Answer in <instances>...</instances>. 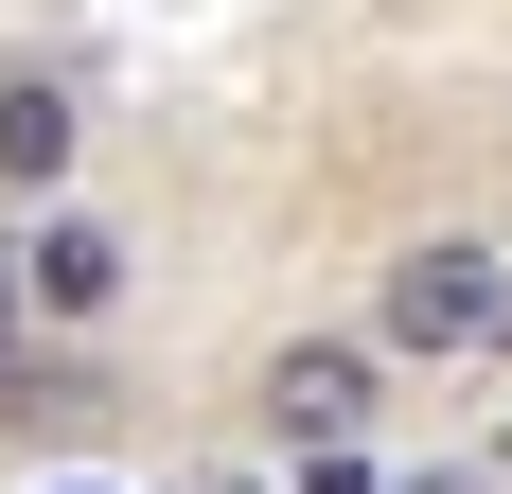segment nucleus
<instances>
[{"label": "nucleus", "mask_w": 512, "mask_h": 494, "mask_svg": "<svg viewBox=\"0 0 512 494\" xmlns=\"http://www.w3.org/2000/svg\"><path fill=\"white\" fill-rule=\"evenodd\" d=\"M371 318H389V353H495V336H512V247L424 230L407 265L371 283Z\"/></svg>", "instance_id": "f257e3e1"}, {"label": "nucleus", "mask_w": 512, "mask_h": 494, "mask_svg": "<svg viewBox=\"0 0 512 494\" xmlns=\"http://www.w3.org/2000/svg\"><path fill=\"white\" fill-rule=\"evenodd\" d=\"M71 142H89V106L53 89V71H0V195H53Z\"/></svg>", "instance_id": "20e7f679"}, {"label": "nucleus", "mask_w": 512, "mask_h": 494, "mask_svg": "<svg viewBox=\"0 0 512 494\" xmlns=\"http://www.w3.org/2000/svg\"><path fill=\"white\" fill-rule=\"evenodd\" d=\"M106 300H124V230H89V212H36V230H18V318L89 336Z\"/></svg>", "instance_id": "7ed1b4c3"}, {"label": "nucleus", "mask_w": 512, "mask_h": 494, "mask_svg": "<svg viewBox=\"0 0 512 494\" xmlns=\"http://www.w3.org/2000/svg\"><path fill=\"white\" fill-rule=\"evenodd\" d=\"M354 424H371V353L354 336H283V353H265V442H283V459H301V442H354Z\"/></svg>", "instance_id": "f03ea898"}, {"label": "nucleus", "mask_w": 512, "mask_h": 494, "mask_svg": "<svg viewBox=\"0 0 512 494\" xmlns=\"http://www.w3.org/2000/svg\"><path fill=\"white\" fill-rule=\"evenodd\" d=\"M71 494H106V477H71Z\"/></svg>", "instance_id": "423d86ee"}, {"label": "nucleus", "mask_w": 512, "mask_h": 494, "mask_svg": "<svg viewBox=\"0 0 512 494\" xmlns=\"http://www.w3.org/2000/svg\"><path fill=\"white\" fill-rule=\"evenodd\" d=\"M0 336H18V247H0Z\"/></svg>", "instance_id": "39448f33"}]
</instances>
